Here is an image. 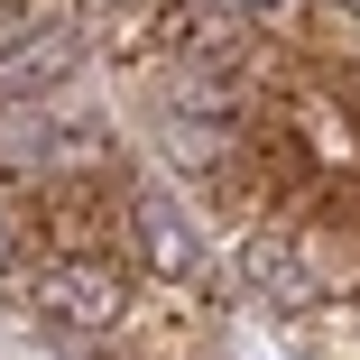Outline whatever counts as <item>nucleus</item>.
I'll use <instances>...</instances> for the list:
<instances>
[{"label": "nucleus", "instance_id": "f257e3e1", "mask_svg": "<svg viewBox=\"0 0 360 360\" xmlns=\"http://www.w3.org/2000/svg\"><path fill=\"white\" fill-rule=\"evenodd\" d=\"M37 314H46V323H75V333H102V323H120V277L65 259V268L37 277Z\"/></svg>", "mask_w": 360, "mask_h": 360}, {"label": "nucleus", "instance_id": "f03ea898", "mask_svg": "<svg viewBox=\"0 0 360 360\" xmlns=\"http://www.w3.org/2000/svg\"><path fill=\"white\" fill-rule=\"evenodd\" d=\"M139 250L158 259V277H194L203 268V240H194V222H185L167 194H139Z\"/></svg>", "mask_w": 360, "mask_h": 360}, {"label": "nucleus", "instance_id": "7ed1b4c3", "mask_svg": "<svg viewBox=\"0 0 360 360\" xmlns=\"http://www.w3.org/2000/svg\"><path fill=\"white\" fill-rule=\"evenodd\" d=\"M240 19H277V10H296V0H231Z\"/></svg>", "mask_w": 360, "mask_h": 360}, {"label": "nucleus", "instance_id": "20e7f679", "mask_svg": "<svg viewBox=\"0 0 360 360\" xmlns=\"http://www.w3.org/2000/svg\"><path fill=\"white\" fill-rule=\"evenodd\" d=\"M10 259H19V240H10V222H0V268H10Z\"/></svg>", "mask_w": 360, "mask_h": 360}, {"label": "nucleus", "instance_id": "39448f33", "mask_svg": "<svg viewBox=\"0 0 360 360\" xmlns=\"http://www.w3.org/2000/svg\"><path fill=\"white\" fill-rule=\"evenodd\" d=\"M351 19H360V0H351Z\"/></svg>", "mask_w": 360, "mask_h": 360}]
</instances>
